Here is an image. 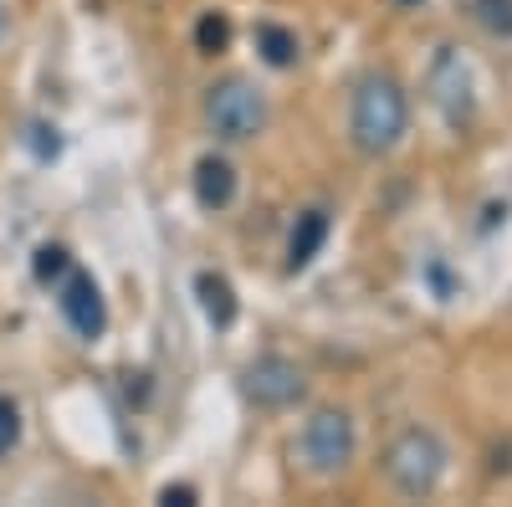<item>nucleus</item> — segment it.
<instances>
[{
    "label": "nucleus",
    "mask_w": 512,
    "mask_h": 507,
    "mask_svg": "<svg viewBox=\"0 0 512 507\" xmlns=\"http://www.w3.org/2000/svg\"><path fill=\"white\" fill-rule=\"evenodd\" d=\"M195 298H200V313L216 323V328H231L236 323V292L221 272H200L195 277Z\"/></svg>",
    "instance_id": "10"
},
{
    "label": "nucleus",
    "mask_w": 512,
    "mask_h": 507,
    "mask_svg": "<svg viewBox=\"0 0 512 507\" xmlns=\"http://www.w3.org/2000/svg\"><path fill=\"white\" fill-rule=\"evenodd\" d=\"M425 88H431V103L446 113V123H461L472 118V67L456 47H441V57L431 62V77H425Z\"/></svg>",
    "instance_id": "6"
},
{
    "label": "nucleus",
    "mask_w": 512,
    "mask_h": 507,
    "mask_svg": "<svg viewBox=\"0 0 512 507\" xmlns=\"http://www.w3.org/2000/svg\"><path fill=\"white\" fill-rule=\"evenodd\" d=\"M226 41H231V21H226L221 11H205L200 26H195V47L216 57V52H226Z\"/></svg>",
    "instance_id": "13"
},
{
    "label": "nucleus",
    "mask_w": 512,
    "mask_h": 507,
    "mask_svg": "<svg viewBox=\"0 0 512 507\" xmlns=\"http://www.w3.org/2000/svg\"><path fill=\"white\" fill-rule=\"evenodd\" d=\"M16 441H21V410H16V400L0 395V456H6Z\"/></svg>",
    "instance_id": "15"
},
{
    "label": "nucleus",
    "mask_w": 512,
    "mask_h": 507,
    "mask_svg": "<svg viewBox=\"0 0 512 507\" xmlns=\"http://www.w3.org/2000/svg\"><path fill=\"white\" fill-rule=\"evenodd\" d=\"M384 477L400 497H431L446 477V441L425 426H410L384 451Z\"/></svg>",
    "instance_id": "2"
},
{
    "label": "nucleus",
    "mask_w": 512,
    "mask_h": 507,
    "mask_svg": "<svg viewBox=\"0 0 512 507\" xmlns=\"http://www.w3.org/2000/svg\"><path fill=\"white\" fill-rule=\"evenodd\" d=\"M57 308H62V318H67V328L77 333V338H103V328H108V308H103V287L88 277V272H67L62 277V298H57Z\"/></svg>",
    "instance_id": "7"
},
{
    "label": "nucleus",
    "mask_w": 512,
    "mask_h": 507,
    "mask_svg": "<svg viewBox=\"0 0 512 507\" xmlns=\"http://www.w3.org/2000/svg\"><path fill=\"white\" fill-rule=\"evenodd\" d=\"M472 16L487 36L512 41V0H472Z\"/></svg>",
    "instance_id": "12"
},
{
    "label": "nucleus",
    "mask_w": 512,
    "mask_h": 507,
    "mask_svg": "<svg viewBox=\"0 0 512 507\" xmlns=\"http://www.w3.org/2000/svg\"><path fill=\"white\" fill-rule=\"evenodd\" d=\"M195 200H200L205 210H226V205L236 200V169H231V159L205 154V159L195 164Z\"/></svg>",
    "instance_id": "8"
},
{
    "label": "nucleus",
    "mask_w": 512,
    "mask_h": 507,
    "mask_svg": "<svg viewBox=\"0 0 512 507\" xmlns=\"http://www.w3.org/2000/svg\"><path fill=\"white\" fill-rule=\"evenodd\" d=\"M0 36H6V16H0Z\"/></svg>",
    "instance_id": "18"
},
{
    "label": "nucleus",
    "mask_w": 512,
    "mask_h": 507,
    "mask_svg": "<svg viewBox=\"0 0 512 507\" xmlns=\"http://www.w3.org/2000/svg\"><path fill=\"white\" fill-rule=\"evenodd\" d=\"M410 129V98L405 88L390 77V72H369L359 77V88H354V108H349V134H354V149L379 159V154H390L400 149Z\"/></svg>",
    "instance_id": "1"
},
{
    "label": "nucleus",
    "mask_w": 512,
    "mask_h": 507,
    "mask_svg": "<svg viewBox=\"0 0 512 507\" xmlns=\"http://www.w3.org/2000/svg\"><path fill=\"white\" fill-rule=\"evenodd\" d=\"M159 502H164V507H190V502H195V487H185V482L175 487V482H169V487L159 492Z\"/></svg>",
    "instance_id": "16"
},
{
    "label": "nucleus",
    "mask_w": 512,
    "mask_h": 507,
    "mask_svg": "<svg viewBox=\"0 0 512 507\" xmlns=\"http://www.w3.org/2000/svg\"><path fill=\"white\" fill-rule=\"evenodd\" d=\"M205 123L210 134L226 139V144H246L267 129V98L256 82L246 77H221L216 88L205 93Z\"/></svg>",
    "instance_id": "3"
},
{
    "label": "nucleus",
    "mask_w": 512,
    "mask_h": 507,
    "mask_svg": "<svg viewBox=\"0 0 512 507\" xmlns=\"http://www.w3.org/2000/svg\"><path fill=\"white\" fill-rule=\"evenodd\" d=\"M323 241H328V210H303L297 216V226H292V241H287V272H303L318 251H323Z\"/></svg>",
    "instance_id": "9"
},
{
    "label": "nucleus",
    "mask_w": 512,
    "mask_h": 507,
    "mask_svg": "<svg viewBox=\"0 0 512 507\" xmlns=\"http://www.w3.org/2000/svg\"><path fill=\"white\" fill-rule=\"evenodd\" d=\"M297 451H303V467L313 477H338L354 461V420H349V410H333V405L313 410Z\"/></svg>",
    "instance_id": "4"
},
{
    "label": "nucleus",
    "mask_w": 512,
    "mask_h": 507,
    "mask_svg": "<svg viewBox=\"0 0 512 507\" xmlns=\"http://www.w3.org/2000/svg\"><path fill=\"white\" fill-rule=\"evenodd\" d=\"M395 6H400V11H420V6H425V0H395Z\"/></svg>",
    "instance_id": "17"
},
{
    "label": "nucleus",
    "mask_w": 512,
    "mask_h": 507,
    "mask_svg": "<svg viewBox=\"0 0 512 507\" xmlns=\"http://www.w3.org/2000/svg\"><path fill=\"white\" fill-rule=\"evenodd\" d=\"M67 272H72L67 246H41V251H36V282H62Z\"/></svg>",
    "instance_id": "14"
},
{
    "label": "nucleus",
    "mask_w": 512,
    "mask_h": 507,
    "mask_svg": "<svg viewBox=\"0 0 512 507\" xmlns=\"http://www.w3.org/2000/svg\"><path fill=\"white\" fill-rule=\"evenodd\" d=\"M256 52H262L267 67H292L297 57H303V47H297V31L267 21V26H256Z\"/></svg>",
    "instance_id": "11"
},
{
    "label": "nucleus",
    "mask_w": 512,
    "mask_h": 507,
    "mask_svg": "<svg viewBox=\"0 0 512 507\" xmlns=\"http://www.w3.org/2000/svg\"><path fill=\"white\" fill-rule=\"evenodd\" d=\"M241 390H246V400H256L262 410H287V405L303 400L308 379H303V369H297L292 359L267 354V359L246 364V374H241Z\"/></svg>",
    "instance_id": "5"
}]
</instances>
